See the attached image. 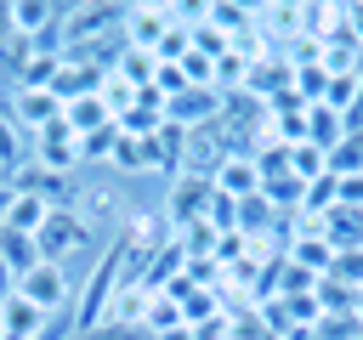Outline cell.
Returning <instances> with one entry per match:
<instances>
[{
  "label": "cell",
  "instance_id": "277c9868",
  "mask_svg": "<svg viewBox=\"0 0 363 340\" xmlns=\"http://www.w3.org/2000/svg\"><path fill=\"white\" fill-rule=\"evenodd\" d=\"M11 119H17L23 130H45V125L62 119V102H57L45 85H11Z\"/></svg>",
  "mask_w": 363,
  "mask_h": 340
},
{
  "label": "cell",
  "instance_id": "4fadbf2b",
  "mask_svg": "<svg viewBox=\"0 0 363 340\" xmlns=\"http://www.w3.org/2000/svg\"><path fill=\"white\" fill-rule=\"evenodd\" d=\"M323 278L340 283V289H352V295H363V249H335V261H329Z\"/></svg>",
  "mask_w": 363,
  "mask_h": 340
},
{
  "label": "cell",
  "instance_id": "2e32d148",
  "mask_svg": "<svg viewBox=\"0 0 363 340\" xmlns=\"http://www.w3.org/2000/svg\"><path fill=\"white\" fill-rule=\"evenodd\" d=\"M11 295H17V278H11V272H6V261H0V306H6Z\"/></svg>",
  "mask_w": 363,
  "mask_h": 340
},
{
  "label": "cell",
  "instance_id": "ac0fdd59",
  "mask_svg": "<svg viewBox=\"0 0 363 340\" xmlns=\"http://www.w3.org/2000/svg\"><path fill=\"white\" fill-rule=\"evenodd\" d=\"M11 34V6H0V40Z\"/></svg>",
  "mask_w": 363,
  "mask_h": 340
},
{
  "label": "cell",
  "instance_id": "44dd1931",
  "mask_svg": "<svg viewBox=\"0 0 363 340\" xmlns=\"http://www.w3.org/2000/svg\"><path fill=\"white\" fill-rule=\"evenodd\" d=\"M357 340H363V329H357Z\"/></svg>",
  "mask_w": 363,
  "mask_h": 340
},
{
  "label": "cell",
  "instance_id": "d6986e66",
  "mask_svg": "<svg viewBox=\"0 0 363 340\" xmlns=\"http://www.w3.org/2000/svg\"><path fill=\"white\" fill-rule=\"evenodd\" d=\"M62 340H91V334H79V329H68V334H62Z\"/></svg>",
  "mask_w": 363,
  "mask_h": 340
},
{
  "label": "cell",
  "instance_id": "7c38bea8",
  "mask_svg": "<svg viewBox=\"0 0 363 340\" xmlns=\"http://www.w3.org/2000/svg\"><path fill=\"white\" fill-rule=\"evenodd\" d=\"M62 125L85 142V136H96L102 125H113V113H108V102H102V96H79V102H68V108H62Z\"/></svg>",
  "mask_w": 363,
  "mask_h": 340
},
{
  "label": "cell",
  "instance_id": "8fae6325",
  "mask_svg": "<svg viewBox=\"0 0 363 340\" xmlns=\"http://www.w3.org/2000/svg\"><path fill=\"white\" fill-rule=\"evenodd\" d=\"M0 261H6L11 278H23V272L40 266L45 255H40V238H34V232H11V227H0Z\"/></svg>",
  "mask_w": 363,
  "mask_h": 340
},
{
  "label": "cell",
  "instance_id": "9a60e30c",
  "mask_svg": "<svg viewBox=\"0 0 363 340\" xmlns=\"http://www.w3.org/2000/svg\"><path fill=\"white\" fill-rule=\"evenodd\" d=\"M91 340H153L147 329H125V323H102V329H91Z\"/></svg>",
  "mask_w": 363,
  "mask_h": 340
},
{
  "label": "cell",
  "instance_id": "7a4b0ae2",
  "mask_svg": "<svg viewBox=\"0 0 363 340\" xmlns=\"http://www.w3.org/2000/svg\"><path fill=\"white\" fill-rule=\"evenodd\" d=\"M85 244H91V227H85V215H79L74 204L45 215V227H40V255H45V261H68V255L85 249Z\"/></svg>",
  "mask_w": 363,
  "mask_h": 340
},
{
  "label": "cell",
  "instance_id": "52a82bcc",
  "mask_svg": "<svg viewBox=\"0 0 363 340\" xmlns=\"http://www.w3.org/2000/svg\"><path fill=\"white\" fill-rule=\"evenodd\" d=\"M45 334V312H34L23 295H11L0 306V340H40Z\"/></svg>",
  "mask_w": 363,
  "mask_h": 340
},
{
  "label": "cell",
  "instance_id": "5b68a950",
  "mask_svg": "<svg viewBox=\"0 0 363 340\" xmlns=\"http://www.w3.org/2000/svg\"><path fill=\"white\" fill-rule=\"evenodd\" d=\"M210 187H216L221 198H233V204L255 198V193H261V170H255V153H227V159H221V170L210 176Z\"/></svg>",
  "mask_w": 363,
  "mask_h": 340
},
{
  "label": "cell",
  "instance_id": "3957f363",
  "mask_svg": "<svg viewBox=\"0 0 363 340\" xmlns=\"http://www.w3.org/2000/svg\"><path fill=\"white\" fill-rule=\"evenodd\" d=\"M34 164L40 170H57V176H74L79 164H85V153H79V136L57 119V125H45V130H34Z\"/></svg>",
  "mask_w": 363,
  "mask_h": 340
},
{
  "label": "cell",
  "instance_id": "ffe728a7",
  "mask_svg": "<svg viewBox=\"0 0 363 340\" xmlns=\"http://www.w3.org/2000/svg\"><path fill=\"white\" fill-rule=\"evenodd\" d=\"M357 323H363V295H357Z\"/></svg>",
  "mask_w": 363,
  "mask_h": 340
},
{
  "label": "cell",
  "instance_id": "30bf717a",
  "mask_svg": "<svg viewBox=\"0 0 363 340\" xmlns=\"http://www.w3.org/2000/svg\"><path fill=\"white\" fill-rule=\"evenodd\" d=\"M45 215H51V204H45V198H34V193H11V198H6L0 227H11V232H34V238H40Z\"/></svg>",
  "mask_w": 363,
  "mask_h": 340
},
{
  "label": "cell",
  "instance_id": "ba28073f",
  "mask_svg": "<svg viewBox=\"0 0 363 340\" xmlns=\"http://www.w3.org/2000/svg\"><path fill=\"white\" fill-rule=\"evenodd\" d=\"M306 142L323 147V153H335V147L346 142V119H340L329 102H306Z\"/></svg>",
  "mask_w": 363,
  "mask_h": 340
},
{
  "label": "cell",
  "instance_id": "5bb4252c",
  "mask_svg": "<svg viewBox=\"0 0 363 340\" xmlns=\"http://www.w3.org/2000/svg\"><path fill=\"white\" fill-rule=\"evenodd\" d=\"M335 204H346V210H363V170H352V176H335Z\"/></svg>",
  "mask_w": 363,
  "mask_h": 340
},
{
  "label": "cell",
  "instance_id": "e0dca14e",
  "mask_svg": "<svg viewBox=\"0 0 363 340\" xmlns=\"http://www.w3.org/2000/svg\"><path fill=\"white\" fill-rule=\"evenodd\" d=\"M284 340H318V329H289Z\"/></svg>",
  "mask_w": 363,
  "mask_h": 340
},
{
  "label": "cell",
  "instance_id": "9c48e42d",
  "mask_svg": "<svg viewBox=\"0 0 363 340\" xmlns=\"http://www.w3.org/2000/svg\"><path fill=\"white\" fill-rule=\"evenodd\" d=\"M23 164H28V130H23V125L11 119V108H6V113H0V181L11 187V176H17Z\"/></svg>",
  "mask_w": 363,
  "mask_h": 340
},
{
  "label": "cell",
  "instance_id": "6da1fadb",
  "mask_svg": "<svg viewBox=\"0 0 363 340\" xmlns=\"http://www.w3.org/2000/svg\"><path fill=\"white\" fill-rule=\"evenodd\" d=\"M17 295H23L34 312L57 317V312L68 306V295H74V283H68V266H62V261H40V266H28V272L17 278Z\"/></svg>",
  "mask_w": 363,
  "mask_h": 340
},
{
  "label": "cell",
  "instance_id": "8992f818",
  "mask_svg": "<svg viewBox=\"0 0 363 340\" xmlns=\"http://www.w3.org/2000/svg\"><path fill=\"white\" fill-rule=\"evenodd\" d=\"M210 198H216V187H210L204 176H182V181L170 187V221H176V227H199V221L210 215Z\"/></svg>",
  "mask_w": 363,
  "mask_h": 340
}]
</instances>
